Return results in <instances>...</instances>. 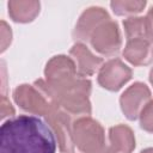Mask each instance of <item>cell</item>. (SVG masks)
Segmentation results:
<instances>
[{
    "label": "cell",
    "mask_w": 153,
    "mask_h": 153,
    "mask_svg": "<svg viewBox=\"0 0 153 153\" xmlns=\"http://www.w3.org/2000/svg\"><path fill=\"white\" fill-rule=\"evenodd\" d=\"M36 87L51 102L69 114L91 112L90 80L78 75L74 61L67 56L53 57L45 67V80H37Z\"/></svg>",
    "instance_id": "6da1fadb"
},
{
    "label": "cell",
    "mask_w": 153,
    "mask_h": 153,
    "mask_svg": "<svg viewBox=\"0 0 153 153\" xmlns=\"http://www.w3.org/2000/svg\"><path fill=\"white\" fill-rule=\"evenodd\" d=\"M53 129L39 117L20 115L0 129V153H55Z\"/></svg>",
    "instance_id": "7a4b0ae2"
},
{
    "label": "cell",
    "mask_w": 153,
    "mask_h": 153,
    "mask_svg": "<svg viewBox=\"0 0 153 153\" xmlns=\"http://www.w3.org/2000/svg\"><path fill=\"white\" fill-rule=\"evenodd\" d=\"M16 103L24 110L42 115L57 137L59 147L63 153H73L74 143L72 139V124L68 114L38 92L30 85H20L13 92Z\"/></svg>",
    "instance_id": "3957f363"
},
{
    "label": "cell",
    "mask_w": 153,
    "mask_h": 153,
    "mask_svg": "<svg viewBox=\"0 0 153 153\" xmlns=\"http://www.w3.org/2000/svg\"><path fill=\"white\" fill-rule=\"evenodd\" d=\"M72 139L82 153H106L104 130L90 117L78 118L72 124Z\"/></svg>",
    "instance_id": "277c9868"
},
{
    "label": "cell",
    "mask_w": 153,
    "mask_h": 153,
    "mask_svg": "<svg viewBox=\"0 0 153 153\" xmlns=\"http://www.w3.org/2000/svg\"><path fill=\"white\" fill-rule=\"evenodd\" d=\"M92 47L103 55H114L121 48V35L118 26L111 19L102 23L88 39Z\"/></svg>",
    "instance_id": "5b68a950"
},
{
    "label": "cell",
    "mask_w": 153,
    "mask_h": 153,
    "mask_svg": "<svg viewBox=\"0 0 153 153\" xmlns=\"http://www.w3.org/2000/svg\"><path fill=\"white\" fill-rule=\"evenodd\" d=\"M131 78V71L121 60L112 59L99 69L98 82L106 90L117 91Z\"/></svg>",
    "instance_id": "8992f818"
},
{
    "label": "cell",
    "mask_w": 153,
    "mask_h": 153,
    "mask_svg": "<svg viewBox=\"0 0 153 153\" xmlns=\"http://www.w3.org/2000/svg\"><path fill=\"white\" fill-rule=\"evenodd\" d=\"M151 92L145 84L135 82L134 85L129 86L123 94L121 96V108L123 114L129 120H135L142 108L146 105V102L149 99Z\"/></svg>",
    "instance_id": "52a82bcc"
},
{
    "label": "cell",
    "mask_w": 153,
    "mask_h": 153,
    "mask_svg": "<svg viewBox=\"0 0 153 153\" xmlns=\"http://www.w3.org/2000/svg\"><path fill=\"white\" fill-rule=\"evenodd\" d=\"M108 19H110V17L105 10L100 7L87 8L79 18V22L74 30V38L81 42L88 41L92 32Z\"/></svg>",
    "instance_id": "ba28073f"
},
{
    "label": "cell",
    "mask_w": 153,
    "mask_h": 153,
    "mask_svg": "<svg viewBox=\"0 0 153 153\" xmlns=\"http://www.w3.org/2000/svg\"><path fill=\"white\" fill-rule=\"evenodd\" d=\"M134 147L135 137L129 127L120 124L110 129L106 153H131Z\"/></svg>",
    "instance_id": "9c48e42d"
},
{
    "label": "cell",
    "mask_w": 153,
    "mask_h": 153,
    "mask_svg": "<svg viewBox=\"0 0 153 153\" xmlns=\"http://www.w3.org/2000/svg\"><path fill=\"white\" fill-rule=\"evenodd\" d=\"M71 55L76 61V72L81 78L92 75L100 67L102 59L94 56L82 43L74 44L71 49Z\"/></svg>",
    "instance_id": "30bf717a"
},
{
    "label": "cell",
    "mask_w": 153,
    "mask_h": 153,
    "mask_svg": "<svg viewBox=\"0 0 153 153\" xmlns=\"http://www.w3.org/2000/svg\"><path fill=\"white\" fill-rule=\"evenodd\" d=\"M151 43L145 38H129L123 50V56L135 66L147 65L151 62V57H153Z\"/></svg>",
    "instance_id": "8fae6325"
},
{
    "label": "cell",
    "mask_w": 153,
    "mask_h": 153,
    "mask_svg": "<svg viewBox=\"0 0 153 153\" xmlns=\"http://www.w3.org/2000/svg\"><path fill=\"white\" fill-rule=\"evenodd\" d=\"M8 14L14 22L29 23L36 18L39 12L38 1H20L14 0L8 2Z\"/></svg>",
    "instance_id": "7c38bea8"
},
{
    "label": "cell",
    "mask_w": 153,
    "mask_h": 153,
    "mask_svg": "<svg viewBox=\"0 0 153 153\" xmlns=\"http://www.w3.org/2000/svg\"><path fill=\"white\" fill-rule=\"evenodd\" d=\"M126 35L129 38H145L149 42H153V27L145 17H130L123 22Z\"/></svg>",
    "instance_id": "4fadbf2b"
},
{
    "label": "cell",
    "mask_w": 153,
    "mask_h": 153,
    "mask_svg": "<svg viewBox=\"0 0 153 153\" xmlns=\"http://www.w3.org/2000/svg\"><path fill=\"white\" fill-rule=\"evenodd\" d=\"M112 11L117 16H129V14H136L140 13L145 6L146 1H112L110 4Z\"/></svg>",
    "instance_id": "5bb4252c"
},
{
    "label": "cell",
    "mask_w": 153,
    "mask_h": 153,
    "mask_svg": "<svg viewBox=\"0 0 153 153\" xmlns=\"http://www.w3.org/2000/svg\"><path fill=\"white\" fill-rule=\"evenodd\" d=\"M140 124L141 128L153 133V99L147 102L140 112Z\"/></svg>",
    "instance_id": "9a60e30c"
},
{
    "label": "cell",
    "mask_w": 153,
    "mask_h": 153,
    "mask_svg": "<svg viewBox=\"0 0 153 153\" xmlns=\"http://www.w3.org/2000/svg\"><path fill=\"white\" fill-rule=\"evenodd\" d=\"M11 42V30L5 22H1V50H5L7 44Z\"/></svg>",
    "instance_id": "2e32d148"
},
{
    "label": "cell",
    "mask_w": 153,
    "mask_h": 153,
    "mask_svg": "<svg viewBox=\"0 0 153 153\" xmlns=\"http://www.w3.org/2000/svg\"><path fill=\"white\" fill-rule=\"evenodd\" d=\"M13 114H14V110H13L11 103L7 100V98L5 96H2V98H1V117L11 116Z\"/></svg>",
    "instance_id": "e0dca14e"
},
{
    "label": "cell",
    "mask_w": 153,
    "mask_h": 153,
    "mask_svg": "<svg viewBox=\"0 0 153 153\" xmlns=\"http://www.w3.org/2000/svg\"><path fill=\"white\" fill-rule=\"evenodd\" d=\"M147 16V18L149 19V22H151V25H152V27H153V7L148 11V13L146 14Z\"/></svg>",
    "instance_id": "ac0fdd59"
},
{
    "label": "cell",
    "mask_w": 153,
    "mask_h": 153,
    "mask_svg": "<svg viewBox=\"0 0 153 153\" xmlns=\"http://www.w3.org/2000/svg\"><path fill=\"white\" fill-rule=\"evenodd\" d=\"M149 80H151V82H152V85H153V68H152L151 72H149Z\"/></svg>",
    "instance_id": "d6986e66"
},
{
    "label": "cell",
    "mask_w": 153,
    "mask_h": 153,
    "mask_svg": "<svg viewBox=\"0 0 153 153\" xmlns=\"http://www.w3.org/2000/svg\"><path fill=\"white\" fill-rule=\"evenodd\" d=\"M141 153H153V148H147V149L142 151Z\"/></svg>",
    "instance_id": "ffe728a7"
},
{
    "label": "cell",
    "mask_w": 153,
    "mask_h": 153,
    "mask_svg": "<svg viewBox=\"0 0 153 153\" xmlns=\"http://www.w3.org/2000/svg\"><path fill=\"white\" fill-rule=\"evenodd\" d=\"M152 54H153V50H152Z\"/></svg>",
    "instance_id": "44dd1931"
}]
</instances>
